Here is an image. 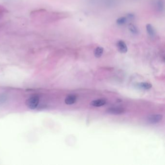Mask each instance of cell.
<instances>
[{
    "mask_svg": "<svg viewBox=\"0 0 165 165\" xmlns=\"http://www.w3.org/2000/svg\"><path fill=\"white\" fill-rule=\"evenodd\" d=\"M116 46L118 51L122 53H125L128 51L127 44L123 40H119L116 43Z\"/></svg>",
    "mask_w": 165,
    "mask_h": 165,
    "instance_id": "obj_3",
    "label": "cell"
},
{
    "mask_svg": "<svg viewBox=\"0 0 165 165\" xmlns=\"http://www.w3.org/2000/svg\"><path fill=\"white\" fill-rule=\"evenodd\" d=\"M124 111L125 110L123 108H110L106 110V112L108 113L109 114H115V115L122 114L124 112Z\"/></svg>",
    "mask_w": 165,
    "mask_h": 165,
    "instance_id": "obj_4",
    "label": "cell"
},
{
    "mask_svg": "<svg viewBox=\"0 0 165 165\" xmlns=\"http://www.w3.org/2000/svg\"><path fill=\"white\" fill-rule=\"evenodd\" d=\"M163 116L161 114H153L148 116L147 118L148 122L150 123L155 124L158 123L162 120Z\"/></svg>",
    "mask_w": 165,
    "mask_h": 165,
    "instance_id": "obj_2",
    "label": "cell"
},
{
    "mask_svg": "<svg viewBox=\"0 0 165 165\" xmlns=\"http://www.w3.org/2000/svg\"><path fill=\"white\" fill-rule=\"evenodd\" d=\"M147 32L151 37H154L156 36V31L154 27L151 24H148L146 26Z\"/></svg>",
    "mask_w": 165,
    "mask_h": 165,
    "instance_id": "obj_5",
    "label": "cell"
},
{
    "mask_svg": "<svg viewBox=\"0 0 165 165\" xmlns=\"http://www.w3.org/2000/svg\"><path fill=\"white\" fill-rule=\"evenodd\" d=\"M106 104V100L104 99H99L97 100L93 101L91 102V105L92 106H103Z\"/></svg>",
    "mask_w": 165,
    "mask_h": 165,
    "instance_id": "obj_6",
    "label": "cell"
},
{
    "mask_svg": "<svg viewBox=\"0 0 165 165\" xmlns=\"http://www.w3.org/2000/svg\"><path fill=\"white\" fill-rule=\"evenodd\" d=\"M77 100V97L75 95L70 94L65 99V103L67 105H72Z\"/></svg>",
    "mask_w": 165,
    "mask_h": 165,
    "instance_id": "obj_7",
    "label": "cell"
},
{
    "mask_svg": "<svg viewBox=\"0 0 165 165\" xmlns=\"http://www.w3.org/2000/svg\"><path fill=\"white\" fill-rule=\"evenodd\" d=\"M104 48L101 46H97L94 50V56L96 58H100L103 54Z\"/></svg>",
    "mask_w": 165,
    "mask_h": 165,
    "instance_id": "obj_8",
    "label": "cell"
},
{
    "mask_svg": "<svg viewBox=\"0 0 165 165\" xmlns=\"http://www.w3.org/2000/svg\"><path fill=\"white\" fill-rule=\"evenodd\" d=\"M127 19H128L125 17H121L116 20V23L118 25L122 26V25L125 24V23H127Z\"/></svg>",
    "mask_w": 165,
    "mask_h": 165,
    "instance_id": "obj_10",
    "label": "cell"
},
{
    "mask_svg": "<svg viewBox=\"0 0 165 165\" xmlns=\"http://www.w3.org/2000/svg\"><path fill=\"white\" fill-rule=\"evenodd\" d=\"M128 29L129 30L130 32L132 34H139V31L137 27H136L135 25L133 24H129L128 25Z\"/></svg>",
    "mask_w": 165,
    "mask_h": 165,
    "instance_id": "obj_9",
    "label": "cell"
},
{
    "mask_svg": "<svg viewBox=\"0 0 165 165\" xmlns=\"http://www.w3.org/2000/svg\"><path fill=\"white\" fill-rule=\"evenodd\" d=\"M39 103V97L37 96H34L30 97L26 101V105L31 110L36 108Z\"/></svg>",
    "mask_w": 165,
    "mask_h": 165,
    "instance_id": "obj_1",
    "label": "cell"
},
{
    "mask_svg": "<svg viewBox=\"0 0 165 165\" xmlns=\"http://www.w3.org/2000/svg\"><path fill=\"white\" fill-rule=\"evenodd\" d=\"M152 85L151 84L148 82H142L139 84V87L144 90H149L151 88Z\"/></svg>",
    "mask_w": 165,
    "mask_h": 165,
    "instance_id": "obj_11",
    "label": "cell"
},
{
    "mask_svg": "<svg viewBox=\"0 0 165 165\" xmlns=\"http://www.w3.org/2000/svg\"><path fill=\"white\" fill-rule=\"evenodd\" d=\"M7 100V96L4 94H0V105L3 104Z\"/></svg>",
    "mask_w": 165,
    "mask_h": 165,
    "instance_id": "obj_12",
    "label": "cell"
}]
</instances>
